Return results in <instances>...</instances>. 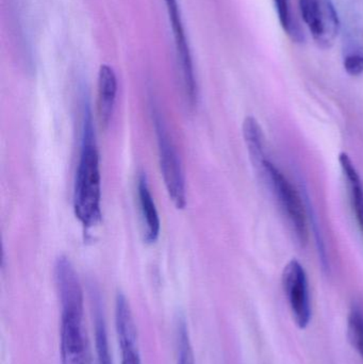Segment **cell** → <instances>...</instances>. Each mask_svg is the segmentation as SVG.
Returning <instances> with one entry per match:
<instances>
[{
    "instance_id": "8992f818",
    "label": "cell",
    "mask_w": 363,
    "mask_h": 364,
    "mask_svg": "<svg viewBox=\"0 0 363 364\" xmlns=\"http://www.w3.org/2000/svg\"><path fill=\"white\" fill-rule=\"evenodd\" d=\"M283 287L294 323L300 329L307 328L311 321L310 294L306 272L298 260L286 265Z\"/></svg>"
},
{
    "instance_id": "52a82bcc",
    "label": "cell",
    "mask_w": 363,
    "mask_h": 364,
    "mask_svg": "<svg viewBox=\"0 0 363 364\" xmlns=\"http://www.w3.org/2000/svg\"><path fill=\"white\" fill-rule=\"evenodd\" d=\"M303 18L318 45L332 46L340 29L338 13L332 0H300Z\"/></svg>"
},
{
    "instance_id": "9a60e30c",
    "label": "cell",
    "mask_w": 363,
    "mask_h": 364,
    "mask_svg": "<svg viewBox=\"0 0 363 364\" xmlns=\"http://www.w3.org/2000/svg\"><path fill=\"white\" fill-rule=\"evenodd\" d=\"M95 344L98 364H113L109 350L108 337L104 321L98 316L95 324Z\"/></svg>"
},
{
    "instance_id": "6da1fadb",
    "label": "cell",
    "mask_w": 363,
    "mask_h": 364,
    "mask_svg": "<svg viewBox=\"0 0 363 364\" xmlns=\"http://www.w3.org/2000/svg\"><path fill=\"white\" fill-rule=\"evenodd\" d=\"M102 176L99 154L95 142L93 121L89 105L83 114L82 140L74 188V211L85 228L95 226L102 220Z\"/></svg>"
},
{
    "instance_id": "7a4b0ae2",
    "label": "cell",
    "mask_w": 363,
    "mask_h": 364,
    "mask_svg": "<svg viewBox=\"0 0 363 364\" xmlns=\"http://www.w3.org/2000/svg\"><path fill=\"white\" fill-rule=\"evenodd\" d=\"M55 287L61 305V364H89L83 331V293L78 275L72 272L61 274Z\"/></svg>"
},
{
    "instance_id": "ba28073f",
    "label": "cell",
    "mask_w": 363,
    "mask_h": 364,
    "mask_svg": "<svg viewBox=\"0 0 363 364\" xmlns=\"http://www.w3.org/2000/svg\"><path fill=\"white\" fill-rule=\"evenodd\" d=\"M115 328L121 350V364H142L136 323L131 308L123 293H117L115 299Z\"/></svg>"
},
{
    "instance_id": "277c9868",
    "label": "cell",
    "mask_w": 363,
    "mask_h": 364,
    "mask_svg": "<svg viewBox=\"0 0 363 364\" xmlns=\"http://www.w3.org/2000/svg\"><path fill=\"white\" fill-rule=\"evenodd\" d=\"M153 124L157 136L158 153L162 177L170 200L177 209H183L187 205L185 175L181 168L180 160L177 155L174 144L168 134L161 115L153 111Z\"/></svg>"
},
{
    "instance_id": "7c38bea8",
    "label": "cell",
    "mask_w": 363,
    "mask_h": 364,
    "mask_svg": "<svg viewBox=\"0 0 363 364\" xmlns=\"http://www.w3.org/2000/svg\"><path fill=\"white\" fill-rule=\"evenodd\" d=\"M243 136L254 166L261 168L268 158L264 151V136L257 119L247 117L243 122Z\"/></svg>"
},
{
    "instance_id": "9c48e42d",
    "label": "cell",
    "mask_w": 363,
    "mask_h": 364,
    "mask_svg": "<svg viewBox=\"0 0 363 364\" xmlns=\"http://www.w3.org/2000/svg\"><path fill=\"white\" fill-rule=\"evenodd\" d=\"M138 196L144 241L149 244L155 243L159 237L161 222L145 175H141L139 178Z\"/></svg>"
},
{
    "instance_id": "5b68a950",
    "label": "cell",
    "mask_w": 363,
    "mask_h": 364,
    "mask_svg": "<svg viewBox=\"0 0 363 364\" xmlns=\"http://www.w3.org/2000/svg\"><path fill=\"white\" fill-rule=\"evenodd\" d=\"M166 1L173 34H174L175 45H176L177 60H178L179 70H180L183 96L187 104L190 107H193L197 100V85H196L191 50L185 36L180 8L177 0H166Z\"/></svg>"
},
{
    "instance_id": "30bf717a",
    "label": "cell",
    "mask_w": 363,
    "mask_h": 364,
    "mask_svg": "<svg viewBox=\"0 0 363 364\" xmlns=\"http://www.w3.org/2000/svg\"><path fill=\"white\" fill-rule=\"evenodd\" d=\"M97 89L98 119L100 125L106 127L112 117L117 93V75L107 64H102L98 72Z\"/></svg>"
},
{
    "instance_id": "5bb4252c",
    "label": "cell",
    "mask_w": 363,
    "mask_h": 364,
    "mask_svg": "<svg viewBox=\"0 0 363 364\" xmlns=\"http://www.w3.org/2000/svg\"><path fill=\"white\" fill-rule=\"evenodd\" d=\"M347 338L363 359V312L358 308H354L347 318Z\"/></svg>"
},
{
    "instance_id": "4fadbf2b",
    "label": "cell",
    "mask_w": 363,
    "mask_h": 364,
    "mask_svg": "<svg viewBox=\"0 0 363 364\" xmlns=\"http://www.w3.org/2000/svg\"><path fill=\"white\" fill-rule=\"evenodd\" d=\"M175 343H176V364H196L187 321L183 316H179L176 322Z\"/></svg>"
},
{
    "instance_id": "e0dca14e",
    "label": "cell",
    "mask_w": 363,
    "mask_h": 364,
    "mask_svg": "<svg viewBox=\"0 0 363 364\" xmlns=\"http://www.w3.org/2000/svg\"><path fill=\"white\" fill-rule=\"evenodd\" d=\"M285 1H289V0H285Z\"/></svg>"
},
{
    "instance_id": "3957f363",
    "label": "cell",
    "mask_w": 363,
    "mask_h": 364,
    "mask_svg": "<svg viewBox=\"0 0 363 364\" xmlns=\"http://www.w3.org/2000/svg\"><path fill=\"white\" fill-rule=\"evenodd\" d=\"M261 170L266 173L279 205L296 233V239L300 245H306L309 237L308 215L300 193L270 160L266 159L264 162Z\"/></svg>"
},
{
    "instance_id": "8fae6325",
    "label": "cell",
    "mask_w": 363,
    "mask_h": 364,
    "mask_svg": "<svg viewBox=\"0 0 363 364\" xmlns=\"http://www.w3.org/2000/svg\"><path fill=\"white\" fill-rule=\"evenodd\" d=\"M339 162H340L343 175L347 179L352 207H353L354 212H355L356 220H357L358 226H359L363 235V184L362 178H360L357 170H356L351 158L349 157L347 154H340Z\"/></svg>"
},
{
    "instance_id": "2e32d148",
    "label": "cell",
    "mask_w": 363,
    "mask_h": 364,
    "mask_svg": "<svg viewBox=\"0 0 363 364\" xmlns=\"http://www.w3.org/2000/svg\"><path fill=\"white\" fill-rule=\"evenodd\" d=\"M345 72L351 76H360L363 74V55L362 53H350L345 58Z\"/></svg>"
}]
</instances>
